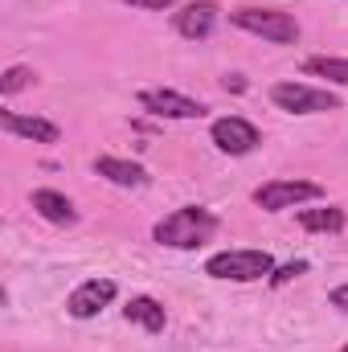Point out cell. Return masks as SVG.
I'll return each instance as SVG.
<instances>
[{
  "label": "cell",
  "mask_w": 348,
  "mask_h": 352,
  "mask_svg": "<svg viewBox=\"0 0 348 352\" xmlns=\"http://www.w3.org/2000/svg\"><path fill=\"white\" fill-rule=\"evenodd\" d=\"M324 188L312 184V180H266L262 188H254V205L266 213H283L291 205H303V201H320Z\"/></svg>",
  "instance_id": "obj_5"
},
{
  "label": "cell",
  "mask_w": 348,
  "mask_h": 352,
  "mask_svg": "<svg viewBox=\"0 0 348 352\" xmlns=\"http://www.w3.org/2000/svg\"><path fill=\"white\" fill-rule=\"evenodd\" d=\"M340 352H348V349H340Z\"/></svg>",
  "instance_id": "obj_20"
},
{
  "label": "cell",
  "mask_w": 348,
  "mask_h": 352,
  "mask_svg": "<svg viewBox=\"0 0 348 352\" xmlns=\"http://www.w3.org/2000/svg\"><path fill=\"white\" fill-rule=\"evenodd\" d=\"M217 4L213 0H193V4H184L180 12H173V29L184 37V41H205L209 33H213V25H217Z\"/></svg>",
  "instance_id": "obj_9"
},
{
  "label": "cell",
  "mask_w": 348,
  "mask_h": 352,
  "mask_svg": "<svg viewBox=\"0 0 348 352\" xmlns=\"http://www.w3.org/2000/svg\"><path fill=\"white\" fill-rule=\"evenodd\" d=\"M209 278H226V283H254L274 274V258L266 250H221L205 263Z\"/></svg>",
  "instance_id": "obj_2"
},
{
  "label": "cell",
  "mask_w": 348,
  "mask_h": 352,
  "mask_svg": "<svg viewBox=\"0 0 348 352\" xmlns=\"http://www.w3.org/2000/svg\"><path fill=\"white\" fill-rule=\"evenodd\" d=\"M213 234H217V217L201 205H180L164 221H156V230H152V238L168 250H193V246L209 242Z\"/></svg>",
  "instance_id": "obj_1"
},
{
  "label": "cell",
  "mask_w": 348,
  "mask_h": 352,
  "mask_svg": "<svg viewBox=\"0 0 348 352\" xmlns=\"http://www.w3.org/2000/svg\"><path fill=\"white\" fill-rule=\"evenodd\" d=\"M123 316H127V324H140L144 332H164V324H168V316H164V303H156L152 295H135L127 307H123Z\"/></svg>",
  "instance_id": "obj_13"
},
{
  "label": "cell",
  "mask_w": 348,
  "mask_h": 352,
  "mask_svg": "<svg viewBox=\"0 0 348 352\" xmlns=\"http://www.w3.org/2000/svg\"><path fill=\"white\" fill-rule=\"evenodd\" d=\"M270 102L287 115H320V111H340V98L332 90L307 87V82H274Z\"/></svg>",
  "instance_id": "obj_4"
},
{
  "label": "cell",
  "mask_w": 348,
  "mask_h": 352,
  "mask_svg": "<svg viewBox=\"0 0 348 352\" xmlns=\"http://www.w3.org/2000/svg\"><path fill=\"white\" fill-rule=\"evenodd\" d=\"M29 82H33V70L29 66H8L4 78H0V94H17V90H25Z\"/></svg>",
  "instance_id": "obj_16"
},
{
  "label": "cell",
  "mask_w": 348,
  "mask_h": 352,
  "mask_svg": "<svg viewBox=\"0 0 348 352\" xmlns=\"http://www.w3.org/2000/svg\"><path fill=\"white\" fill-rule=\"evenodd\" d=\"M328 299H332V307H340V311L348 316V283H345V287H336V291H332Z\"/></svg>",
  "instance_id": "obj_19"
},
{
  "label": "cell",
  "mask_w": 348,
  "mask_h": 352,
  "mask_svg": "<svg viewBox=\"0 0 348 352\" xmlns=\"http://www.w3.org/2000/svg\"><path fill=\"white\" fill-rule=\"evenodd\" d=\"M115 295H119V287H115L111 278H87L83 287H74V291H70L66 311H70L74 320H94L102 307H111V303H115Z\"/></svg>",
  "instance_id": "obj_8"
},
{
  "label": "cell",
  "mask_w": 348,
  "mask_h": 352,
  "mask_svg": "<svg viewBox=\"0 0 348 352\" xmlns=\"http://www.w3.org/2000/svg\"><path fill=\"white\" fill-rule=\"evenodd\" d=\"M131 8H144V12H160V8H173V0H123Z\"/></svg>",
  "instance_id": "obj_18"
},
{
  "label": "cell",
  "mask_w": 348,
  "mask_h": 352,
  "mask_svg": "<svg viewBox=\"0 0 348 352\" xmlns=\"http://www.w3.org/2000/svg\"><path fill=\"white\" fill-rule=\"evenodd\" d=\"M209 140H213L217 152H226V156H250V152L262 144L259 127H254L250 119H242V115H226V119H217V123L209 127Z\"/></svg>",
  "instance_id": "obj_6"
},
{
  "label": "cell",
  "mask_w": 348,
  "mask_h": 352,
  "mask_svg": "<svg viewBox=\"0 0 348 352\" xmlns=\"http://www.w3.org/2000/svg\"><path fill=\"white\" fill-rule=\"evenodd\" d=\"M140 107L156 119H201L209 107L180 90H140Z\"/></svg>",
  "instance_id": "obj_7"
},
{
  "label": "cell",
  "mask_w": 348,
  "mask_h": 352,
  "mask_svg": "<svg viewBox=\"0 0 348 352\" xmlns=\"http://www.w3.org/2000/svg\"><path fill=\"white\" fill-rule=\"evenodd\" d=\"M94 173L107 176V180L119 184V188H144V184H148V173H144L140 164L119 160V156H98V160H94Z\"/></svg>",
  "instance_id": "obj_12"
},
{
  "label": "cell",
  "mask_w": 348,
  "mask_h": 352,
  "mask_svg": "<svg viewBox=\"0 0 348 352\" xmlns=\"http://www.w3.org/2000/svg\"><path fill=\"white\" fill-rule=\"evenodd\" d=\"M230 21L246 33H254L262 41H274V45H295L299 41V25L291 12H279V8H234Z\"/></svg>",
  "instance_id": "obj_3"
},
{
  "label": "cell",
  "mask_w": 348,
  "mask_h": 352,
  "mask_svg": "<svg viewBox=\"0 0 348 352\" xmlns=\"http://www.w3.org/2000/svg\"><path fill=\"white\" fill-rule=\"evenodd\" d=\"M303 70H307V74H316V78H328V82L348 87V58H307V62H303Z\"/></svg>",
  "instance_id": "obj_15"
},
{
  "label": "cell",
  "mask_w": 348,
  "mask_h": 352,
  "mask_svg": "<svg viewBox=\"0 0 348 352\" xmlns=\"http://www.w3.org/2000/svg\"><path fill=\"white\" fill-rule=\"evenodd\" d=\"M303 270H307V263H287V266H279V270L270 274V283H274V287H283V283H291V278H295V274H303Z\"/></svg>",
  "instance_id": "obj_17"
},
{
  "label": "cell",
  "mask_w": 348,
  "mask_h": 352,
  "mask_svg": "<svg viewBox=\"0 0 348 352\" xmlns=\"http://www.w3.org/2000/svg\"><path fill=\"white\" fill-rule=\"evenodd\" d=\"M33 209H37L45 221H54V226H74V221H78L74 201H70L66 192H58V188H37V192H33Z\"/></svg>",
  "instance_id": "obj_11"
},
{
  "label": "cell",
  "mask_w": 348,
  "mask_h": 352,
  "mask_svg": "<svg viewBox=\"0 0 348 352\" xmlns=\"http://www.w3.org/2000/svg\"><path fill=\"white\" fill-rule=\"evenodd\" d=\"M299 226L307 234H340L345 230V209L324 205V209H299Z\"/></svg>",
  "instance_id": "obj_14"
},
{
  "label": "cell",
  "mask_w": 348,
  "mask_h": 352,
  "mask_svg": "<svg viewBox=\"0 0 348 352\" xmlns=\"http://www.w3.org/2000/svg\"><path fill=\"white\" fill-rule=\"evenodd\" d=\"M0 123H4V131H12V135H21V140H33V144H58V140H62L58 123L37 119V115H17V111H4V115H0Z\"/></svg>",
  "instance_id": "obj_10"
}]
</instances>
